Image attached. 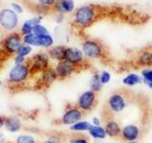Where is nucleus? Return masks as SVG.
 <instances>
[{"label": "nucleus", "instance_id": "obj_1", "mask_svg": "<svg viewBox=\"0 0 152 143\" xmlns=\"http://www.w3.org/2000/svg\"><path fill=\"white\" fill-rule=\"evenodd\" d=\"M30 74V67L28 65H14L9 73V80L12 84H20L25 82Z\"/></svg>", "mask_w": 152, "mask_h": 143}, {"label": "nucleus", "instance_id": "obj_2", "mask_svg": "<svg viewBox=\"0 0 152 143\" xmlns=\"http://www.w3.org/2000/svg\"><path fill=\"white\" fill-rule=\"evenodd\" d=\"M96 93L91 90H88L80 94L77 101V107L82 112H90L96 105Z\"/></svg>", "mask_w": 152, "mask_h": 143}, {"label": "nucleus", "instance_id": "obj_3", "mask_svg": "<svg viewBox=\"0 0 152 143\" xmlns=\"http://www.w3.org/2000/svg\"><path fill=\"white\" fill-rule=\"evenodd\" d=\"M127 106L126 97L122 93H113L107 100V107L111 113L119 114L122 113Z\"/></svg>", "mask_w": 152, "mask_h": 143}, {"label": "nucleus", "instance_id": "obj_4", "mask_svg": "<svg viewBox=\"0 0 152 143\" xmlns=\"http://www.w3.org/2000/svg\"><path fill=\"white\" fill-rule=\"evenodd\" d=\"M18 17L17 13L10 9H4L0 12V25L5 30L12 31L17 26Z\"/></svg>", "mask_w": 152, "mask_h": 143}, {"label": "nucleus", "instance_id": "obj_5", "mask_svg": "<svg viewBox=\"0 0 152 143\" xmlns=\"http://www.w3.org/2000/svg\"><path fill=\"white\" fill-rule=\"evenodd\" d=\"M83 116H84V112L81 111L77 106L69 107V109L66 110L63 116H62L61 123L63 125L71 126L73 124L77 123L78 121L82 120Z\"/></svg>", "mask_w": 152, "mask_h": 143}, {"label": "nucleus", "instance_id": "obj_6", "mask_svg": "<svg viewBox=\"0 0 152 143\" xmlns=\"http://www.w3.org/2000/svg\"><path fill=\"white\" fill-rule=\"evenodd\" d=\"M95 11L92 7L84 6L77 10L75 13V21L80 26H88L93 21Z\"/></svg>", "mask_w": 152, "mask_h": 143}, {"label": "nucleus", "instance_id": "obj_7", "mask_svg": "<svg viewBox=\"0 0 152 143\" xmlns=\"http://www.w3.org/2000/svg\"><path fill=\"white\" fill-rule=\"evenodd\" d=\"M82 52L88 58H99L103 55L102 46L94 40H87L83 43Z\"/></svg>", "mask_w": 152, "mask_h": 143}, {"label": "nucleus", "instance_id": "obj_8", "mask_svg": "<svg viewBox=\"0 0 152 143\" xmlns=\"http://www.w3.org/2000/svg\"><path fill=\"white\" fill-rule=\"evenodd\" d=\"M21 37L18 33H12L6 37V39L4 40L3 46L4 49L8 54H17L19 48L21 47Z\"/></svg>", "mask_w": 152, "mask_h": 143}, {"label": "nucleus", "instance_id": "obj_9", "mask_svg": "<svg viewBox=\"0 0 152 143\" xmlns=\"http://www.w3.org/2000/svg\"><path fill=\"white\" fill-rule=\"evenodd\" d=\"M141 135V130L140 127L134 124H128L125 127L122 128L121 132V138L123 140L127 141V142H132V141H137L138 138L140 137Z\"/></svg>", "mask_w": 152, "mask_h": 143}, {"label": "nucleus", "instance_id": "obj_10", "mask_svg": "<svg viewBox=\"0 0 152 143\" xmlns=\"http://www.w3.org/2000/svg\"><path fill=\"white\" fill-rule=\"evenodd\" d=\"M64 60L73 66L78 65L84 61V54L77 48H66Z\"/></svg>", "mask_w": 152, "mask_h": 143}, {"label": "nucleus", "instance_id": "obj_11", "mask_svg": "<svg viewBox=\"0 0 152 143\" xmlns=\"http://www.w3.org/2000/svg\"><path fill=\"white\" fill-rule=\"evenodd\" d=\"M49 68V56L45 54H37L32 57V70L34 72H43Z\"/></svg>", "mask_w": 152, "mask_h": 143}, {"label": "nucleus", "instance_id": "obj_12", "mask_svg": "<svg viewBox=\"0 0 152 143\" xmlns=\"http://www.w3.org/2000/svg\"><path fill=\"white\" fill-rule=\"evenodd\" d=\"M55 72L57 74V76H58V78H66L70 76L71 74H73V72L75 71V68L73 65H71L70 63L66 61H60L58 62V64L56 65L55 67Z\"/></svg>", "mask_w": 152, "mask_h": 143}, {"label": "nucleus", "instance_id": "obj_13", "mask_svg": "<svg viewBox=\"0 0 152 143\" xmlns=\"http://www.w3.org/2000/svg\"><path fill=\"white\" fill-rule=\"evenodd\" d=\"M104 130H106L107 136L109 137L115 138L121 136L122 127L120 126V124L116 120H114V119H108V120H107L106 123H104Z\"/></svg>", "mask_w": 152, "mask_h": 143}, {"label": "nucleus", "instance_id": "obj_14", "mask_svg": "<svg viewBox=\"0 0 152 143\" xmlns=\"http://www.w3.org/2000/svg\"><path fill=\"white\" fill-rule=\"evenodd\" d=\"M5 127H6L7 131L10 133H17L21 130L22 122L20 118L15 116H8L5 119Z\"/></svg>", "mask_w": 152, "mask_h": 143}, {"label": "nucleus", "instance_id": "obj_15", "mask_svg": "<svg viewBox=\"0 0 152 143\" xmlns=\"http://www.w3.org/2000/svg\"><path fill=\"white\" fill-rule=\"evenodd\" d=\"M57 78H58V76H57V74L54 69L50 68L49 67L48 69L42 72L41 82L46 86H49V85L52 84Z\"/></svg>", "mask_w": 152, "mask_h": 143}, {"label": "nucleus", "instance_id": "obj_16", "mask_svg": "<svg viewBox=\"0 0 152 143\" xmlns=\"http://www.w3.org/2000/svg\"><path fill=\"white\" fill-rule=\"evenodd\" d=\"M88 135L91 136L92 138H94L95 140H103L107 136L104 128L102 125H92L89 127L88 129Z\"/></svg>", "mask_w": 152, "mask_h": 143}, {"label": "nucleus", "instance_id": "obj_17", "mask_svg": "<svg viewBox=\"0 0 152 143\" xmlns=\"http://www.w3.org/2000/svg\"><path fill=\"white\" fill-rule=\"evenodd\" d=\"M65 52H66V48L64 46H56V47L52 48V49L49 52V56L50 58L57 60L59 62L64 61Z\"/></svg>", "mask_w": 152, "mask_h": 143}, {"label": "nucleus", "instance_id": "obj_18", "mask_svg": "<svg viewBox=\"0 0 152 143\" xmlns=\"http://www.w3.org/2000/svg\"><path fill=\"white\" fill-rule=\"evenodd\" d=\"M142 82V76H140L137 74H129L123 78V83L126 86H129V87H133V86L141 84Z\"/></svg>", "mask_w": 152, "mask_h": 143}, {"label": "nucleus", "instance_id": "obj_19", "mask_svg": "<svg viewBox=\"0 0 152 143\" xmlns=\"http://www.w3.org/2000/svg\"><path fill=\"white\" fill-rule=\"evenodd\" d=\"M53 44V38L50 35H36L35 39V46L49 48Z\"/></svg>", "mask_w": 152, "mask_h": 143}, {"label": "nucleus", "instance_id": "obj_20", "mask_svg": "<svg viewBox=\"0 0 152 143\" xmlns=\"http://www.w3.org/2000/svg\"><path fill=\"white\" fill-rule=\"evenodd\" d=\"M103 84L101 82V80H100V76L98 74H95L91 76V78L89 80V88L91 91L95 93H98L100 92L102 89H103Z\"/></svg>", "mask_w": 152, "mask_h": 143}, {"label": "nucleus", "instance_id": "obj_21", "mask_svg": "<svg viewBox=\"0 0 152 143\" xmlns=\"http://www.w3.org/2000/svg\"><path fill=\"white\" fill-rule=\"evenodd\" d=\"M90 126H91V123L89 121L81 120V121H78L77 123L73 124V125L69 126V130L72 132H86V131H88Z\"/></svg>", "mask_w": 152, "mask_h": 143}, {"label": "nucleus", "instance_id": "obj_22", "mask_svg": "<svg viewBox=\"0 0 152 143\" xmlns=\"http://www.w3.org/2000/svg\"><path fill=\"white\" fill-rule=\"evenodd\" d=\"M138 63L142 66H152V52H145L138 57Z\"/></svg>", "mask_w": 152, "mask_h": 143}, {"label": "nucleus", "instance_id": "obj_23", "mask_svg": "<svg viewBox=\"0 0 152 143\" xmlns=\"http://www.w3.org/2000/svg\"><path fill=\"white\" fill-rule=\"evenodd\" d=\"M142 82L145 84L148 85L149 83H152V69L146 68L142 71Z\"/></svg>", "mask_w": 152, "mask_h": 143}, {"label": "nucleus", "instance_id": "obj_24", "mask_svg": "<svg viewBox=\"0 0 152 143\" xmlns=\"http://www.w3.org/2000/svg\"><path fill=\"white\" fill-rule=\"evenodd\" d=\"M15 143H36V140L33 136L31 135H20L18 136Z\"/></svg>", "mask_w": 152, "mask_h": 143}, {"label": "nucleus", "instance_id": "obj_25", "mask_svg": "<svg viewBox=\"0 0 152 143\" xmlns=\"http://www.w3.org/2000/svg\"><path fill=\"white\" fill-rule=\"evenodd\" d=\"M32 32L34 33L35 35H49V32H48L47 29L42 26L41 24H38L32 27Z\"/></svg>", "mask_w": 152, "mask_h": 143}, {"label": "nucleus", "instance_id": "obj_26", "mask_svg": "<svg viewBox=\"0 0 152 143\" xmlns=\"http://www.w3.org/2000/svg\"><path fill=\"white\" fill-rule=\"evenodd\" d=\"M31 46L30 45H27V44H22L21 47L19 48V50L17 52V55H21V56H24L26 57L28 55H30L31 52Z\"/></svg>", "mask_w": 152, "mask_h": 143}, {"label": "nucleus", "instance_id": "obj_27", "mask_svg": "<svg viewBox=\"0 0 152 143\" xmlns=\"http://www.w3.org/2000/svg\"><path fill=\"white\" fill-rule=\"evenodd\" d=\"M61 3L63 5L65 13H71L74 9L73 0H61Z\"/></svg>", "mask_w": 152, "mask_h": 143}, {"label": "nucleus", "instance_id": "obj_28", "mask_svg": "<svg viewBox=\"0 0 152 143\" xmlns=\"http://www.w3.org/2000/svg\"><path fill=\"white\" fill-rule=\"evenodd\" d=\"M35 39H36V35L33 32L24 35V37H23L24 43L27 45H30V46H35Z\"/></svg>", "mask_w": 152, "mask_h": 143}, {"label": "nucleus", "instance_id": "obj_29", "mask_svg": "<svg viewBox=\"0 0 152 143\" xmlns=\"http://www.w3.org/2000/svg\"><path fill=\"white\" fill-rule=\"evenodd\" d=\"M99 76H100V80H101L103 85L107 84L111 79V74H109L107 71H103L102 73L99 74Z\"/></svg>", "mask_w": 152, "mask_h": 143}, {"label": "nucleus", "instance_id": "obj_30", "mask_svg": "<svg viewBox=\"0 0 152 143\" xmlns=\"http://www.w3.org/2000/svg\"><path fill=\"white\" fill-rule=\"evenodd\" d=\"M32 25L30 23V21H25L24 24L22 25V28H21V32L24 35H28V33H31L32 32Z\"/></svg>", "mask_w": 152, "mask_h": 143}, {"label": "nucleus", "instance_id": "obj_31", "mask_svg": "<svg viewBox=\"0 0 152 143\" xmlns=\"http://www.w3.org/2000/svg\"><path fill=\"white\" fill-rule=\"evenodd\" d=\"M69 143H89V140L88 137H86L84 136H78L71 137Z\"/></svg>", "mask_w": 152, "mask_h": 143}, {"label": "nucleus", "instance_id": "obj_32", "mask_svg": "<svg viewBox=\"0 0 152 143\" xmlns=\"http://www.w3.org/2000/svg\"><path fill=\"white\" fill-rule=\"evenodd\" d=\"M61 142H62L61 137L57 136H51L50 137H48L43 143H61Z\"/></svg>", "mask_w": 152, "mask_h": 143}, {"label": "nucleus", "instance_id": "obj_33", "mask_svg": "<svg viewBox=\"0 0 152 143\" xmlns=\"http://www.w3.org/2000/svg\"><path fill=\"white\" fill-rule=\"evenodd\" d=\"M24 61H25V57L21 56V55H18L15 56V58H14V63H15V65L24 64Z\"/></svg>", "mask_w": 152, "mask_h": 143}, {"label": "nucleus", "instance_id": "obj_34", "mask_svg": "<svg viewBox=\"0 0 152 143\" xmlns=\"http://www.w3.org/2000/svg\"><path fill=\"white\" fill-rule=\"evenodd\" d=\"M12 6L14 10V12L17 13H23V8L20 6L19 4L17 3H12Z\"/></svg>", "mask_w": 152, "mask_h": 143}, {"label": "nucleus", "instance_id": "obj_35", "mask_svg": "<svg viewBox=\"0 0 152 143\" xmlns=\"http://www.w3.org/2000/svg\"><path fill=\"white\" fill-rule=\"evenodd\" d=\"M55 1L56 0H39V2L45 6H52L55 4Z\"/></svg>", "mask_w": 152, "mask_h": 143}, {"label": "nucleus", "instance_id": "obj_36", "mask_svg": "<svg viewBox=\"0 0 152 143\" xmlns=\"http://www.w3.org/2000/svg\"><path fill=\"white\" fill-rule=\"evenodd\" d=\"M40 20H41V17H34V18H31L30 21V23L31 24L32 26H35V25H38V24H40Z\"/></svg>", "mask_w": 152, "mask_h": 143}, {"label": "nucleus", "instance_id": "obj_37", "mask_svg": "<svg viewBox=\"0 0 152 143\" xmlns=\"http://www.w3.org/2000/svg\"><path fill=\"white\" fill-rule=\"evenodd\" d=\"M91 124H92V125H96V126H98V125H101V121H100V119H99L98 117H93V118H92V122H91Z\"/></svg>", "mask_w": 152, "mask_h": 143}, {"label": "nucleus", "instance_id": "obj_38", "mask_svg": "<svg viewBox=\"0 0 152 143\" xmlns=\"http://www.w3.org/2000/svg\"><path fill=\"white\" fill-rule=\"evenodd\" d=\"M63 19H64L63 13H59L58 15H57V17H56V22L57 23H61L62 21H63Z\"/></svg>", "mask_w": 152, "mask_h": 143}, {"label": "nucleus", "instance_id": "obj_39", "mask_svg": "<svg viewBox=\"0 0 152 143\" xmlns=\"http://www.w3.org/2000/svg\"><path fill=\"white\" fill-rule=\"evenodd\" d=\"M5 119H6V117L0 116V130L5 126Z\"/></svg>", "mask_w": 152, "mask_h": 143}, {"label": "nucleus", "instance_id": "obj_40", "mask_svg": "<svg viewBox=\"0 0 152 143\" xmlns=\"http://www.w3.org/2000/svg\"><path fill=\"white\" fill-rule=\"evenodd\" d=\"M128 143H141V142H138V141H132V142H128Z\"/></svg>", "mask_w": 152, "mask_h": 143}]
</instances>
